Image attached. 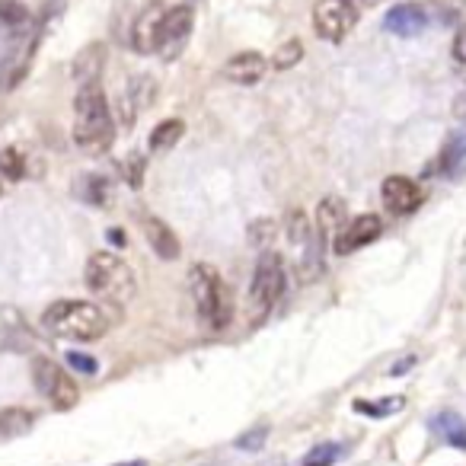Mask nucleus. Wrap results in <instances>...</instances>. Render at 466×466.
Masks as SVG:
<instances>
[{
	"label": "nucleus",
	"mask_w": 466,
	"mask_h": 466,
	"mask_svg": "<svg viewBox=\"0 0 466 466\" xmlns=\"http://www.w3.org/2000/svg\"><path fill=\"white\" fill-rule=\"evenodd\" d=\"M116 326V317L93 300H55L42 313V329L67 342H96Z\"/></svg>",
	"instance_id": "nucleus-1"
},
{
	"label": "nucleus",
	"mask_w": 466,
	"mask_h": 466,
	"mask_svg": "<svg viewBox=\"0 0 466 466\" xmlns=\"http://www.w3.org/2000/svg\"><path fill=\"white\" fill-rule=\"evenodd\" d=\"M116 137V122H112V109L106 103L103 86L84 84L74 99V141L84 147L86 154H99L106 150Z\"/></svg>",
	"instance_id": "nucleus-2"
},
{
	"label": "nucleus",
	"mask_w": 466,
	"mask_h": 466,
	"mask_svg": "<svg viewBox=\"0 0 466 466\" xmlns=\"http://www.w3.org/2000/svg\"><path fill=\"white\" fill-rule=\"evenodd\" d=\"M84 281L96 298L109 300V304L122 307L128 304L131 298L137 294V279H135V268L116 253H93L86 259L84 268Z\"/></svg>",
	"instance_id": "nucleus-3"
},
{
	"label": "nucleus",
	"mask_w": 466,
	"mask_h": 466,
	"mask_svg": "<svg viewBox=\"0 0 466 466\" xmlns=\"http://www.w3.org/2000/svg\"><path fill=\"white\" fill-rule=\"evenodd\" d=\"M188 288H192L198 317L205 319L214 332L227 329L233 319V304H230V291H227L218 268L208 266V262L192 266V272H188Z\"/></svg>",
	"instance_id": "nucleus-4"
},
{
	"label": "nucleus",
	"mask_w": 466,
	"mask_h": 466,
	"mask_svg": "<svg viewBox=\"0 0 466 466\" xmlns=\"http://www.w3.org/2000/svg\"><path fill=\"white\" fill-rule=\"evenodd\" d=\"M285 233H288L291 249L298 253V279L304 281V285L317 281L319 275H323V237L313 230L304 211L288 214Z\"/></svg>",
	"instance_id": "nucleus-5"
},
{
	"label": "nucleus",
	"mask_w": 466,
	"mask_h": 466,
	"mask_svg": "<svg viewBox=\"0 0 466 466\" xmlns=\"http://www.w3.org/2000/svg\"><path fill=\"white\" fill-rule=\"evenodd\" d=\"M285 279H288L285 259H281L279 253H272V249H266V253L259 256V262H256L253 285H249V310L259 319L281 300V294H285Z\"/></svg>",
	"instance_id": "nucleus-6"
},
{
	"label": "nucleus",
	"mask_w": 466,
	"mask_h": 466,
	"mask_svg": "<svg viewBox=\"0 0 466 466\" xmlns=\"http://www.w3.org/2000/svg\"><path fill=\"white\" fill-rule=\"evenodd\" d=\"M33 383L58 412H67L80 402V390L74 377L52 358H33Z\"/></svg>",
	"instance_id": "nucleus-7"
},
{
	"label": "nucleus",
	"mask_w": 466,
	"mask_h": 466,
	"mask_svg": "<svg viewBox=\"0 0 466 466\" xmlns=\"http://www.w3.org/2000/svg\"><path fill=\"white\" fill-rule=\"evenodd\" d=\"M355 0H319L317 7H313V29L326 42H342L355 29Z\"/></svg>",
	"instance_id": "nucleus-8"
},
{
	"label": "nucleus",
	"mask_w": 466,
	"mask_h": 466,
	"mask_svg": "<svg viewBox=\"0 0 466 466\" xmlns=\"http://www.w3.org/2000/svg\"><path fill=\"white\" fill-rule=\"evenodd\" d=\"M192 26H195V14L188 4H179V7H169L167 16H163V29L160 39H157V55L163 61H176L182 52H186L188 39H192Z\"/></svg>",
	"instance_id": "nucleus-9"
},
{
	"label": "nucleus",
	"mask_w": 466,
	"mask_h": 466,
	"mask_svg": "<svg viewBox=\"0 0 466 466\" xmlns=\"http://www.w3.org/2000/svg\"><path fill=\"white\" fill-rule=\"evenodd\" d=\"M33 29V16L20 0H0V61L7 58Z\"/></svg>",
	"instance_id": "nucleus-10"
},
{
	"label": "nucleus",
	"mask_w": 466,
	"mask_h": 466,
	"mask_svg": "<svg viewBox=\"0 0 466 466\" xmlns=\"http://www.w3.org/2000/svg\"><path fill=\"white\" fill-rule=\"evenodd\" d=\"M380 233L383 220L377 214H361V218H355L351 224L342 227V233L332 240V249H336V256H351L355 249H364L368 243H374Z\"/></svg>",
	"instance_id": "nucleus-11"
},
{
	"label": "nucleus",
	"mask_w": 466,
	"mask_h": 466,
	"mask_svg": "<svg viewBox=\"0 0 466 466\" xmlns=\"http://www.w3.org/2000/svg\"><path fill=\"white\" fill-rule=\"evenodd\" d=\"M167 4H150V7L141 10V16L131 26V48L141 55L157 52V39H160L163 29V16H167Z\"/></svg>",
	"instance_id": "nucleus-12"
},
{
	"label": "nucleus",
	"mask_w": 466,
	"mask_h": 466,
	"mask_svg": "<svg viewBox=\"0 0 466 466\" xmlns=\"http://www.w3.org/2000/svg\"><path fill=\"white\" fill-rule=\"evenodd\" d=\"M383 195V205H387L390 214H412L415 208L421 205V188L419 182H412L409 176H390L380 188Z\"/></svg>",
	"instance_id": "nucleus-13"
},
{
	"label": "nucleus",
	"mask_w": 466,
	"mask_h": 466,
	"mask_svg": "<svg viewBox=\"0 0 466 466\" xmlns=\"http://www.w3.org/2000/svg\"><path fill=\"white\" fill-rule=\"evenodd\" d=\"M425 26H428V14L419 4H400V7H393L383 16V29L393 35H402V39L425 33Z\"/></svg>",
	"instance_id": "nucleus-14"
},
{
	"label": "nucleus",
	"mask_w": 466,
	"mask_h": 466,
	"mask_svg": "<svg viewBox=\"0 0 466 466\" xmlns=\"http://www.w3.org/2000/svg\"><path fill=\"white\" fill-rule=\"evenodd\" d=\"M266 67H268V61L262 58L259 52H240L224 65V77L230 80V84L253 86L266 77Z\"/></svg>",
	"instance_id": "nucleus-15"
},
{
	"label": "nucleus",
	"mask_w": 466,
	"mask_h": 466,
	"mask_svg": "<svg viewBox=\"0 0 466 466\" xmlns=\"http://www.w3.org/2000/svg\"><path fill=\"white\" fill-rule=\"evenodd\" d=\"M144 237H147L150 249L160 256L163 262L179 259V237L173 233V227L163 224L160 218H147L144 220Z\"/></svg>",
	"instance_id": "nucleus-16"
},
{
	"label": "nucleus",
	"mask_w": 466,
	"mask_h": 466,
	"mask_svg": "<svg viewBox=\"0 0 466 466\" xmlns=\"http://www.w3.org/2000/svg\"><path fill=\"white\" fill-rule=\"evenodd\" d=\"M428 428H431V431L438 434L444 444L457 447V451H466V419L460 412H453V409H444V412L431 415Z\"/></svg>",
	"instance_id": "nucleus-17"
},
{
	"label": "nucleus",
	"mask_w": 466,
	"mask_h": 466,
	"mask_svg": "<svg viewBox=\"0 0 466 466\" xmlns=\"http://www.w3.org/2000/svg\"><path fill=\"white\" fill-rule=\"evenodd\" d=\"M441 173L447 179H460L466 173V125L453 131L441 147Z\"/></svg>",
	"instance_id": "nucleus-18"
},
{
	"label": "nucleus",
	"mask_w": 466,
	"mask_h": 466,
	"mask_svg": "<svg viewBox=\"0 0 466 466\" xmlns=\"http://www.w3.org/2000/svg\"><path fill=\"white\" fill-rule=\"evenodd\" d=\"M345 227V201L342 198H323L317 208V233L323 237V243L336 240Z\"/></svg>",
	"instance_id": "nucleus-19"
},
{
	"label": "nucleus",
	"mask_w": 466,
	"mask_h": 466,
	"mask_svg": "<svg viewBox=\"0 0 466 466\" xmlns=\"http://www.w3.org/2000/svg\"><path fill=\"white\" fill-rule=\"evenodd\" d=\"M103 65H106V46L93 42V46H86L84 52L74 58V80H77L80 86L96 84L99 74H103Z\"/></svg>",
	"instance_id": "nucleus-20"
},
{
	"label": "nucleus",
	"mask_w": 466,
	"mask_h": 466,
	"mask_svg": "<svg viewBox=\"0 0 466 466\" xmlns=\"http://www.w3.org/2000/svg\"><path fill=\"white\" fill-rule=\"evenodd\" d=\"M35 425V415L23 406H10L0 412V444H10V441L23 438L29 428Z\"/></svg>",
	"instance_id": "nucleus-21"
},
{
	"label": "nucleus",
	"mask_w": 466,
	"mask_h": 466,
	"mask_svg": "<svg viewBox=\"0 0 466 466\" xmlns=\"http://www.w3.org/2000/svg\"><path fill=\"white\" fill-rule=\"evenodd\" d=\"M154 96V80L147 77H137L135 84H128V90L122 93V122L125 125H135L137 112L147 99Z\"/></svg>",
	"instance_id": "nucleus-22"
},
{
	"label": "nucleus",
	"mask_w": 466,
	"mask_h": 466,
	"mask_svg": "<svg viewBox=\"0 0 466 466\" xmlns=\"http://www.w3.org/2000/svg\"><path fill=\"white\" fill-rule=\"evenodd\" d=\"M402 406H406V396H383V400H355L351 402V409L368 415V419H390V415H396Z\"/></svg>",
	"instance_id": "nucleus-23"
},
{
	"label": "nucleus",
	"mask_w": 466,
	"mask_h": 466,
	"mask_svg": "<svg viewBox=\"0 0 466 466\" xmlns=\"http://www.w3.org/2000/svg\"><path fill=\"white\" fill-rule=\"evenodd\" d=\"M182 131H186V122H182V118H167V122H160L154 131H150V150H154V154H163V150L176 147Z\"/></svg>",
	"instance_id": "nucleus-24"
},
{
	"label": "nucleus",
	"mask_w": 466,
	"mask_h": 466,
	"mask_svg": "<svg viewBox=\"0 0 466 466\" xmlns=\"http://www.w3.org/2000/svg\"><path fill=\"white\" fill-rule=\"evenodd\" d=\"M0 176L10 182L23 179L26 176V154L23 147H4L0 150Z\"/></svg>",
	"instance_id": "nucleus-25"
},
{
	"label": "nucleus",
	"mask_w": 466,
	"mask_h": 466,
	"mask_svg": "<svg viewBox=\"0 0 466 466\" xmlns=\"http://www.w3.org/2000/svg\"><path fill=\"white\" fill-rule=\"evenodd\" d=\"M77 195L84 201H90V205H106V201H109V182H106L103 176L90 173V176H84V179H80Z\"/></svg>",
	"instance_id": "nucleus-26"
},
{
	"label": "nucleus",
	"mask_w": 466,
	"mask_h": 466,
	"mask_svg": "<svg viewBox=\"0 0 466 466\" xmlns=\"http://www.w3.org/2000/svg\"><path fill=\"white\" fill-rule=\"evenodd\" d=\"M339 453H342V447L332 444V441H326V444H317L310 453H307L304 466H332L339 460Z\"/></svg>",
	"instance_id": "nucleus-27"
},
{
	"label": "nucleus",
	"mask_w": 466,
	"mask_h": 466,
	"mask_svg": "<svg viewBox=\"0 0 466 466\" xmlns=\"http://www.w3.org/2000/svg\"><path fill=\"white\" fill-rule=\"evenodd\" d=\"M300 58H304V46H300L298 39H291V42H285V46H281L279 52H275L272 65L279 67V71H288V67H294Z\"/></svg>",
	"instance_id": "nucleus-28"
},
{
	"label": "nucleus",
	"mask_w": 466,
	"mask_h": 466,
	"mask_svg": "<svg viewBox=\"0 0 466 466\" xmlns=\"http://www.w3.org/2000/svg\"><path fill=\"white\" fill-rule=\"evenodd\" d=\"M266 441H268V428L259 425V428H253V431L243 434V438H237V447H240V451H262Z\"/></svg>",
	"instance_id": "nucleus-29"
},
{
	"label": "nucleus",
	"mask_w": 466,
	"mask_h": 466,
	"mask_svg": "<svg viewBox=\"0 0 466 466\" xmlns=\"http://www.w3.org/2000/svg\"><path fill=\"white\" fill-rule=\"evenodd\" d=\"M122 173H125V179L131 182V188H141V179H144V160H141L137 154H131L128 160H125Z\"/></svg>",
	"instance_id": "nucleus-30"
},
{
	"label": "nucleus",
	"mask_w": 466,
	"mask_h": 466,
	"mask_svg": "<svg viewBox=\"0 0 466 466\" xmlns=\"http://www.w3.org/2000/svg\"><path fill=\"white\" fill-rule=\"evenodd\" d=\"M67 364H71L74 370H80V374H96L99 364L93 361L90 355H84V351H67Z\"/></svg>",
	"instance_id": "nucleus-31"
},
{
	"label": "nucleus",
	"mask_w": 466,
	"mask_h": 466,
	"mask_svg": "<svg viewBox=\"0 0 466 466\" xmlns=\"http://www.w3.org/2000/svg\"><path fill=\"white\" fill-rule=\"evenodd\" d=\"M272 230H275L272 220H256V224L249 227V240H253L256 247H266L268 237H272Z\"/></svg>",
	"instance_id": "nucleus-32"
},
{
	"label": "nucleus",
	"mask_w": 466,
	"mask_h": 466,
	"mask_svg": "<svg viewBox=\"0 0 466 466\" xmlns=\"http://www.w3.org/2000/svg\"><path fill=\"white\" fill-rule=\"evenodd\" d=\"M453 58L460 61V65H466V26L457 33V39H453Z\"/></svg>",
	"instance_id": "nucleus-33"
},
{
	"label": "nucleus",
	"mask_w": 466,
	"mask_h": 466,
	"mask_svg": "<svg viewBox=\"0 0 466 466\" xmlns=\"http://www.w3.org/2000/svg\"><path fill=\"white\" fill-rule=\"evenodd\" d=\"M453 112H457V118H460V122L466 125V90H463V93H460V96H457V103H453Z\"/></svg>",
	"instance_id": "nucleus-34"
},
{
	"label": "nucleus",
	"mask_w": 466,
	"mask_h": 466,
	"mask_svg": "<svg viewBox=\"0 0 466 466\" xmlns=\"http://www.w3.org/2000/svg\"><path fill=\"white\" fill-rule=\"evenodd\" d=\"M412 364H415V358H406V361H402V364H396L393 374H402V370H409V368H412Z\"/></svg>",
	"instance_id": "nucleus-35"
},
{
	"label": "nucleus",
	"mask_w": 466,
	"mask_h": 466,
	"mask_svg": "<svg viewBox=\"0 0 466 466\" xmlns=\"http://www.w3.org/2000/svg\"><path fill=\"white\" fill-rule=\"evenodd\" d=\"M109 237H112V243H118V247H122V243H125V237H122V233H118V230H109Z\"/></svg>",
	"instance_id": "nucleus-36"
},
{
	"label": "nucleus",
	"mask_w": 466,
	"mask_h": 466,
	"mask_svg": "<svg viewBox=\"0 0 466 466\" xmlns=\"http://www.w3.org/2000/svg\"><path fill=\"white\" fill-rule=\"evenodd\" d=\"M116 466H147L144 460H128V463H116Z\"/></svg>",
	"instance_id": "nucleus-37"
}]
</instances>
